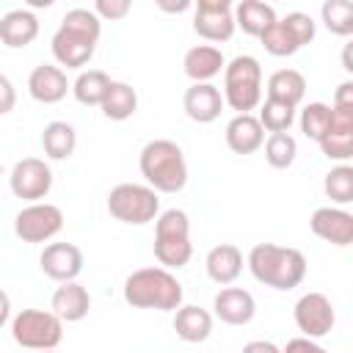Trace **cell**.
<instances>
[{
	"label": "cell",
	"mask_w": 353,
	"mask_h": 353,
	"mask_svg": "<svg viewBox=\"0 0 353 353\" xmlns=\"http://www.w3.org/2000/svg\"><path fill=\"white\" fill-rule=\"evenodd\" d=\"M248 270L251 276L273 290H295L306 276V256L298 248L276 245V243H256L248 251Z\"/></svg>",
	"instance_id": "6da1fadb"
},
{
	"label": "cell",
	"mask_w": 353,
	"mask_h": 353,
	"mask_svg": "<svg viewBox=\"0 0 353 353\" xmlns=\"http://www.w3.org/2000/svg\"><path fill=\"white\" fill-rule=\"evenodd\" d=\"M124 301L132 309L176 312L182 306V284L165 268H141L124 279Z\"/></svg>",
	"instance_id": "7a4b0ae2"
},
{
	"label": "cell",
	"mask_w": 353,
	"mask_h": 353,
	"mask_svg": "<svg viewBox=\"0 0 353 353\" xmlns=\"http://www.w3.org/2000/svg\"><path fill=\"white\" fill-rule=\"evenodd\" d=\"M138 168L154 193H179L188 185V163L179 143L154 138L141 149Z\"/></svg>",
	"instance_id": "3957f363"
},
{
	"label": "cell",
	"mask_w": 353,
	"mask_h": 353,
	"mask_svg": "<svg viewBox=\"0 0 353 353\" xmlns=\"http://www.w3.org/2000/svg\"><path fill=\"white\" fill-rule=\"evenodd\" d=\"M193 256V243H190V218L185 210H165L157 215L154 223V259L171 270V268H185Z\"/></svg>",
	"instance_id": "277c9868"
},
{
	"label": "cell",
	"mask_w": 353,
	"mask_h": 353,
	"mask_svg": "<svg viewBox=\"0 0 353 353\" xmlns=\"http://www.w3.org/2000/svg\"><path fill=\"white\" fill-rule=\"evenodd\" d=\"M223 105L248 113L262 102V66L254 55H237L223 66Z\"/></svg>",
	"instance_id": "5b68a950"
},
{
	"label": "cell",
	"mask_w": 353,
	"mask_h": 353,
	"mask_svg": "<svg viewBox=\"0 0 353 353\" xmlns=\"http://www.w3.org/2000/svg\"><path fill=\"white\" fill-rule=\"evenodd\" d=\"M108 212L127 226H143L160 215V199L149 185L121 182L108 193Z\"/></svg>",
	"instance_id": "8992f818"
},
{
	"label": "cell",
	"mask_w": 353,
	"mask_h": 353,
	"mask_svg": "<svg viewBox=\"0 0 353 353\" xmlns=\"http://www.w3.org/2000/svg\"><path fill=\"white\" fill-rule=\"evenodd\" d=\"M11 336L28 350H55L63 339V323L44 309H22L11 320Z\"/></svg>",
	"instance_id": "52a82bcc"
},
{
	"label": "cell",
	"mask_w": 353,
	"mask_h": 353,
	"mask_svg": "<svg viewBox=\"0 0 353 353\" xmlns=\"http://www.w3.org/2000/svg\"><path fill=\"white\" fill-rule=\"evenodd\" d=\"M63 229V212L55 204L36 201L17 212L14 218V234L22 243H47Z\"/></svg>",
	"instance_id": "ba28073f"
},
{
	"label": "cell",
	"mask_w": 353,
	"mask_h": 353,
	"mask_svg": "<svg viewBox=\"0 0 353 353\" xmlns=\"http://www.w3.org/2000/svg\"><path fill=\"white\" fill-rule=\"evenodd\" d=\"M292 317H295V325H298L301 336H306V339H320V336L331 334L334 331V323H336L334 306H331L328 295H323V292H306V295H301L295 301Z\"/></svg>",
	"instance_id": "9c48e42d"
},
{
	"label": "cell",
	"mask_w": 353,
	"mask_h": 353,
	"mask_svg": "<svg viewBox=\"0 0 353 353\" xmlns=\"http://www.w3.org/2000/svg\"><path fill=\"white\" fill-rule=\"evenodd\" d=\"M11 193L22 201L36 204L39 199H44L52 188V171L41 157H22L14 163L11 176H8Z\"/></svg>",
	"instance_id": "30bf717a"
},
{
	"label": "cell",
	"mask_w": 353,
	"mask_h": 353,
	"mask_svg": "<svg viewBox=\"0 0 353 353\" xmlns=\"http://www.w3.org/2000/svg\"><path fill=\"white\" fill-rule=\"evenodd\" d=\"M193 30L207 41H229L234 36V14L229 0H199L193 11Z\"/></svg>",
	"instance_id": "8fae6325"
},
{
	"label": "cell",
	"mask_w": 353,
	"mask_h": 353,
	"mask_svg": "<svg viewBox=\"0 0 353 353\" xmlns=\"http://www.w3.org/2000/svg\"><path fill=\"white\" fill-rule=\"evenodd\" d=\"M41 273L55 281H74L83 270V251L74 243H50L39 256Z\"/></svg>",
	"instance_id": "7c38bea8"
},
{
	"label": "cell",
	"mask_w": 353,
	"mask_h": 353,
	"mask_svg": "<svg viewBox=\"0 0 353 353\" xmlns=\"http://www.w3.org/2000/svg\"><path fill=\"white\" fill-rule=\"evenodd\" d=\"M309 226L320 240L331 245L345 248L353 243V215L342 207H317L309 218Z\"/></svg>",
	"instance_id": "4fadbf2b"
},
{
	"label": "cell",
	"mask_w": 353,
	"mask_h": 353,
	"mask_svg": "<svg viewBox=\"0 0 353 353\" xmlns=\"http://www.w3.org/2000/svg\"><path fill=\"white\" fill-rule=\"evenodd\" d=\"M50 50H52V58L58 61V66H66V69H83V66L94 58L97 41L88 39V36H83V33L58 28L55 36H52V41H50Z\"/></svg>",
	"instance_id": "5bb4252c"
},
{
	"label": "cell",
	"mask_w": 353,
	"mask_h": 353,
	"mask_svg": "<svg viewBox=\"0 0 353 353\" xmlns=\"http://www.w3.org/2000/svg\"><path fill=\"white\" fill-rule=\"evenodd\" d=\"M72 91V83L66 80V72L55 63H39L28 74V94L41 105H55Z\"/></svg>",
	"instance_id": "9a60e30c"
},
{
	"label": "cell",
	"mask_w": 353,
	"mask_h": 353,
	"mask_svg": "<svg viewBox=\"0 0 353 353\" xmlns=\"http://www.w3.org/2000/svg\"><path fill=\"white\" fill-rule=\"evenodd\" d=\"M212 312L221 323L226 325H245L254 320L256 314V301L248 290L243 287H223L215 298H212Z\"/></svg>",
	"instance_id": "2e32d148"
},
{
	"label": "cell",
	"mask_w": 353,
	"mask_h": 353,
	"mask_svg": "<svg viewBox=\"0 0 353 353\" xmlns=\"http://www.w3.org/2000/svg\"><path fill=\"white\" fill-rule=\"evenodd\" d=\"M182 108L188 113L190 121H199V124H210L221 116L223 110V97H221V88L212 85V83H193L185 97H182Z\"/></svg>",
	"instance_id": "e0dca14e"
},
{
	"label": "cell",
	"mask_w": 353,
	"mask_h": 353,
	"mask_svg": "<svg viewBox=\"0 0 353 353\" xmlns=\"http://www.w3.org/2000/svg\"><path fill=\"white\" fill-rule=\"evenodd\" d=\"M50 309L61 323H80L91 309V295L80 281H63L52 292Z\"/></svg>",
	"instance_id": "ac0fdd59"
},
{
	"label": "cell",
	"mask_w": 353,
	"mask_h": 353,
	"mask_svg": "<svg viewBox=\"0 0 353 353\" xmlns=\"http://www.w3.org/2000/svg\"><path fill=\"white\" fill-rule=\"evenodd\" d=\"M39 36V17L30 8H11L0 17V41L11 50H22L33 44Z\"/></svg>",
	"instance_id": "d6986e66"
},
{
	"label": "cell",
	"mask_w": 353,
	"mask_h": 353,
	"mask_svg": "<svg viewBox=\"0 0 353 353\" xmlns=\"http://www.w3.org/2000/svg\"><path fill=\"white\" fill-rule=\"evenodd\" d=\"M223 52L215 44H196L182 58V69L193 83H210L215 74L223 72Z\"/></svg>",
	"instance_id": "ffe728a7"
},
{
	"label": "cell",
	"mask_w": 353,
	"mask_h": 353,
	"mask_svg": "<svg viewBox=\"0 0 353 353\" xmlns=\"http://www.w3.org/2000/svg\"><path fill=\"white\" fill-rule=\"evenodd\" d=\"M226 146L234 154H254L265 143V130L251 113H240L226 124Z\"/></svg>",
	"instance_id": "44dd1931"
},
{
	"label": "cell",
	"mask_w": 353,
	"mask_h": 353,
	"mask_svg": "<svg viewBox=\"0 0 353 353\" xmlns=\"http://www.w3.org/2000/svg\"><path fill=\"white\" fill-rule=\"evenodd\" d=\"M204 268H207V276L221 284V287H229L240 273H243V251L232 243H221V245H212L207 251V259H204Z\"/></svg>",
	"instance_id": "7402d4cb"
},
{
	"label": "cell",
	"mask_w": 353,
	"mask_h": 353,
	"mask_svg": "<svg viewBox=\"0 0 353 353\" xmlns=\"http://www.w3.org/2000/svg\"><path fill=\"white\" fill-rule=\"evenodd\" d=\"M174 331L182 342H190V345L204 342L212 334V314L196 303H185L174 314Z\"/></svg>",
	"instance_id": "603a6c76"
},
{
	"label": "cell",
	"mask_w": 353,
	"mask_h": 353,
	"mask_svg": "<svg viewBox=\"0 0 353 353\" xmlns=\"http://www.w3.org/2000/svg\"><path fill=\"white\" fill-rule=\"evenodd\" d=\"M232 14H234V28H243V33L256 36V39L279 19L273 6H268L262 0H243V3L234 6Z\"/></svg>",
	"instance_id": "cb8c5ba5"
},
{
	"label": "cell",
	"mask_w": 353,
	"mask_h": 353,
	"mask_svg": "<svg viewBox=\"0 0 353 353\" xmlns=\"http://www.w3.org/2000/svg\"><path fill=\"white\" fill-rule=\"evenodd\" d=\"M265 91H268V99H279V102L298 108L306 94V77L298 69H276L268 77Z\"/></svg>",
	"instance_id": "d4e9b609"
},
{
	"label": "cell",
	"mask_w": 353,
	"mask_h": 353,
	"mask_svg": "<svg viewBox=\"0 0 353 353\" xmlns=\"http://www.w3.org/2000/svg\"><path fill=\"white\" fill-rule=\"evenodd\" d=\"M102 113L105 119L110 121H127L135 110H138V91L130 85V83H121V80H110V88L102 99Z\"/></svg>",
	"instance_id": "484cf974"
},
{
	"label": "cell",
	"mask_w": 353,
	"mask_h": 353,
	"mask_svg": "<svg viewBox=\"0 0 353 353\" xmlns=\"http://www.w3.org/2000/svg\"><path fill=\"white\" fill-rule=\"evenodd\" d=\"M41 146H44V154L50 160H66L74 154L77 132L69 121H50L41 132Z\"/></svg>",
	"instance_id": "4316f807"
},
{
	"label": "cell",
	"mask_w": 353,
	"mask_h": 353,
	"mask_svg": "<svg viewBox=\"0 0 353 353\" xmlns=\"http://www.w3.org/2000/svg\"><path fill=\"white\" fill-rule=\"evenodd\" d=\"M108 88H110V77H108L102 69L80 72L77 80L72 83V94H74V99H77L80 105H88V108L102 105Z\"/></svg>",
	"instance_id": "83f0119b"
},
{
	"label": "cell",
	"mask_w": 353,
	"mask_h": 353,
	"mask_svg": "<svg viewBox=\"0 0 353 353\" xmlns=\"http://www.w3.org/2000/svg\"><path fill=\"white\" fill-rule=\"evenodd\" d=\"M265 146V160L270 168H290L295 163V154H298V141L290 135V132H270L268 141L262 143Z\"/></svg>",
	"instance_id": "f1b7e54d"
},
{
	"label": "cell",
	"mask_w": 353,
	"mask_h": 353,
	"mask_svg": "<svg viewBox=\"0 0 353 353\" xmlns=\"http://www.w3.org/2000/svg\"><path fill=\"white\" fill-rule=\"evenodd\" d=\"M259 116L256 121L262 124L265 132H290L292 121H295V108L287 105V102H279V99H265L259 102Z\"/></svg>",
	"instance_id": "f546056e"
},
{
	"label": "cell",
	"mask_w": 353,
	"mask_h": 353,
	"mask_svg": "<svg viewBox=\"0 0 353 353\" xmlns=\"http://www.w3.org/2000/svg\"><path fill=\"white\" fill-rule=\"evenodd\" d=\"M323 190H325V196H328L334 204H339V207L350 204V201H353V168H350L347 163L334 165V168L325 174V179H323Z\"/></svg>",
	"instance_id": "4dcf8cb0"
},
{
	"label": "cell",
	"mask_w": 353,
	"mask_h": 353,
	"mask_svg": "<svg viewBox=\"0 0 353 353\" xmlns=\"http://www.w3.org/2000/svg\"><path fill=\"white\" fill-rule=\"evenodd\" d=\"M323 25L334 36H350L353 33V3L350 0H325L320 6Z\"/></svg>",
	"instance_id": "1f68e13d"
},
{
	"label": "cell",
	"mask_w": 353,
	"mask_h": 353,
	"mask_svg": "<svg viewBox=\"0 0 353 353\" xmlns=\"http://www.w3.org/2000/svg\"><path fill=\"white\" fill-rule=\"evenodd\" d=\"M301 132L309 138V141H323L328 127H331V105L325 102H309L303 110H301Z\"/></svg>",
	"instance_id": "d6a6232c"
},
{
	"label": "cell",
	"mask_w": 353,
	"mask_h": 353,
	"mask_svg": "<svg viewBox=\"0 0 353 353\" xmlns=\"http://www.w3.org/2000/svg\"><path fill=\"white\" fill-rule=\"evenodd\" d=\"M259 41H262V47L270 52V55H276V58H287V55H295L301 47H298V41L292 39V33L281 25V19H276L262 36H259Z\"/></svg>",
	"instance_id": "836d02e7"
},
{
	"label": "cell",
	"mask_w": 353,
	"mask_h": 353,
	"mask_svg": "<svg viewBox=\"0 0 353 353\" xmlns=\"http://www.w3.org/2000/svg\"><path fill=\"white\" fill-rule=\"evenodd\" d=\"M61 28L66 30H74V33H83L94 41H99V33H102V19L91 11V8H72L63 14L61 19Z\"/></svg>",
	"instance_id": "e575fe53"
},
{
	"label": "cell",
	"mask_w": 353,
	"mask_h": 353,
	"mask_svg": "<svg viewBox=\"0 0 353 353\" xmlns=\"http://www.w3.org/2000/svg\"><path fill=\"white\" fill-rule=\"evenodd\" d=\"M320 149L328 160L336 163H347L353 157V132H339V130H328L325 138L320 141Z\"/></svg>",
	"instance_id": "d590c367"
},
{
	"label": "cell",
	"mask_w": 353,
	"mask_h": 353,
	"mask_svg": "<svg viewBox=\"0 0 353 353\" xmlns=\"http://www.w3.org/2000/svg\"><path fill=\"white\" fill-rule=\"evenodd\" d=\"M281 25L292 33V39L298 41V47H306L314 39V19L309 14H303V11H290L281 19Z\"/></svg>",
	"instance_id": "8d00e7d4"
},
{
	"label": "cell",
	"mask_w": 353,
	"mask_h": 353,
	"mask_svg": "<svg viewBox=\"0 0 353 353\" xmlns=\"http://www.w3.org/2000/svg\"><path fill=\"white\" fill-rule=\"evenodd\" d=\"M130 0H97L94 3V14L99 17V19H110V22H116V19H124L127 14H130Z\"/></svg>",
	"instance_id": "74e56055"
},
{
	"label": "cell",
	"mask_w": 353,
	"mask_h": 353,
	"mask_svg": "<svg viewBox=\"0 0 353 353\" xmlns=\"http://www.w3.org/2000/svg\"><path fill=\"white\" fill-rule=\"evenodd\" d=\"M14 105H17V88H14V83L0 72V116L11 113Z\"/></svg>",
	"instance_id": "f35d334b"
},
{
	"label": "cell",
	"mask_w": 353,
	"mask_h": 353,
	"mask_svg": "<svg viewBox=\"0 0 353 353\" xmlns=\"http://www.w3.org/2000/svg\"><path fill=\"white\" fill-rule=\"evenodd\" d=\"M281 353H328L323 345H317L314 339H306V336H292L284 347H281Z\"/></svg>",
	"instance_id": "ab89813d"
},
{
	"label": "cell",
	"mask_w": 353,
	"mask_h": 353,
	"mask_svg": "<svg viewBox=\"0 0 353 353\" xmlns=\"http://www.w3.org/2000/svg\"><path fill=\"white\" fill-rule=\"evenodd\" d=\"M240 353H281V347L276 342H270V339H251V342L243 345Z\"/></svg>",
	"instance_id": "60d3db41"
},
{
	"label": "cell",
	"mask_w": 353,
	"mask_h": 353,
	"mask_svg": "<svg viewBox=\"0 0 353 353\" xmlns=\"http://www.w3.org/2000/svg\"><path fill=\"white\" fill-rule=\"evenodd\" d=\"M334 105L336 108H353V83L350 80L339 83V88L334 94Z\"/></svg>",
	"instance_id": "b9f144b4"
},
{
	"label": "cell",
	"mask_w": 353,
	"mask_h": 353,
	"mask_svg": "<svg viewBox=\"0 0 353 353\" xmlns=\"http://www.w3.org/2000/svg\"><path fill=\"white\" fill-rule=\"evenodd\" d=\"M157 6H160L163 11H168V14H182V11H188L193 3H190V0H176V3H168V0H157Z\"/></svg>",
	"instance_id": "7bdbcfd3"
},
{
	"label": "cell",
	"mask_w": 353,
	"mask_h": 353,
	"mask_svg": "<svg viewBox=\"0 0 353 353\" xmlns=\"http://www.w3.org/2000/svg\"><path fill=\"white\" fill-rule=\"evenodd\" d=\"M8 317H11V298L6 290H0V328L8 323Z\"/></svg>",
	"instance_id": "ee69618b"
},
{
	"label": "cell",
	"mask_w": 353,
	"mask_h": 353,
	"mask_svg": "<svg viewBox=\"0 0 353 353\" xmlns=\"http://www.w3.org/2000/svg\"><path fill=\"white\" fill-rule=\"evenodd\" d=\"M342 66H345V72H353V63H350V44H345V52H342Z\"/></svg>",
	"instance_id": "f6af8a7d"
},
{
	"label": "cell",
	"mask_w": 353,
	"mask_h": 353,
	"mask_svg": "<svg viewBox=\"0 0 353 353\" xmlns=\"http://www.w3.org/2000/svg\"><path fill=\"white\" fill-rule=\"evenodd\" d=\"M50 3H52V0H30V8H41V6L47 8Z\"/></svg>",
	"instance_id": "bcb514c9"
},
{
	"label": "cell",
	"mask_w": 353,
	"mask_h": 353,
	"mask_svg": "<svg viewBox=\"0 0 353 353\" xmlns=\"http://www.w3.org/2000/svg\"><path fill=\"white\" fill-rule=\"evenodd\" d=\"M39 353H58V350H39Z\"/></svg>",
	"instance_id": "7dc6e473"
}]
</instances>
